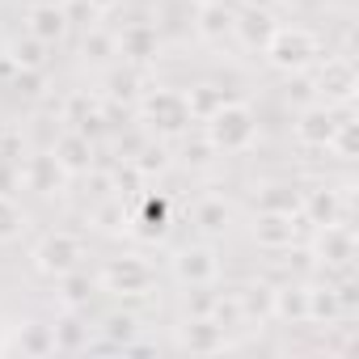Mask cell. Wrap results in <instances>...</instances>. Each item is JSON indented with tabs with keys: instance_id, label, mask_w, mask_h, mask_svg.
Instances as JSON below:
<instances>
[{
	"instance_id": "obj_1",
	"label": "cell",
	"mask_w": 359,
	"mask_h": 359,
	"mask_svg": "<svg viewBox=\"0 0 359 359\" xmlns=\"http://www.w3.org/2000/svg\"><path fill=\"white\" fill-rule=\"evenodd\" d=\"M208 123V140L216 152H245L258 135V118L245 102H224L216 114L203 118Z\"/></svg>"
},
{
	"instance_id": "obj_2",
	"label": "cell",
	"mask_w": 359,
	"mask_h": 359,
	"mask_svg": "<svg viewBox=\"0 0 359 359\" xmlns=\"http://www.w3.org/2000/svg\"><path fill=\"white\" fill-rule=\"evenodd\" d=\"M262 51H266L271 68H279V72H304V68H313V60L321 55L317 34L304 30V26H275L271 43H266Z\"/></svg>"
},
{
	"instance_id": "obj_3",
	"label": "cell",
	"mask_w": 359,
	"mask_h": 359,
	"mask_svg": "<svg viewBox=\"0 0 359 359\" xmlns=\"http://www.w3.org/2000/svg\"><path fill=\"white\" fill-rule=\"evenodd\" d=\"M140 123L156 135H182L191 127V102L182 89H152L140 102Z\"/></svg>"
},
{
	"instance_id": "obj_4",
	"label": "cell",
	"mask_w": 359,
	"mask_h": 359,
	"mask_svg": "<svg viewBox=\"0 0 359 359\" xmlns=\"http://www.w3.org/2000/svg\"><path fill=\"white\" fill-rule=\"evenodd\" d=\"M313 89H317L321 106H351L355 93H359V72H355V64H351L346 55H330V60L317 68Z\"/></svg>"
},
{
	"instance_id": "obj_5",
	"label": "cell",
	"mask_w": 359,
	"mask_h": 359,
	"mask_svg": "<svg viewBox=\"0 0 359 359\" xmlns=\"http://www.w3.org/2000/svg\"><path fill=\"white\" fill-rule=\"evenodd\" d=\"M152 266L135 254H123V258H106V266L97 271V283L114 296H144L152 287Z\"/></svg>"
},
{
	"instance_id": "obj_6",
	"label": "cell",
	"mask_w": 359,
	"mask_h": 359,
	"mask_svg": "<svg viewBox=\"0 0 359 359\" xmlns=\"http://www.w3.org/2000/svg\"><path fill=\"white\" fill-rule=\"evenodd\" d=\"M85 258V245L72 237V233H47L39 245H34V266L51 279H64L68 271H76Z\"/></svg>"
},
{
	"instance_id": "obj_7",
	"label": "cell",
	"mask_w": 359,
	"mask_h": 359,
	"mask_svg": "<svg viewBox=\"0 0 359 359\" xmlns=\"http://www.w3.org/2000/svg\"><path fill=\"white\" fill-rule=\"evenodd\" d=\"M173 279L187 287H212L220 279V258L212 245H182L173 254Z\"/></svg>"
},
{
	"instance_id": "obj_8",
	"label": "cell",
	"mask_w": 359,
	"mask_h": 359,
	"mask_svg": "<svg viewBox=\"0 0 359 359\" xmlns=\"http://www.w3.org/2000/svg\"><path fill=\"white\" fill-rule=\"evenodd\" d=\"M300 237V212H258L254 241L262 250H292Z\"/></svg>"
},
{
	"instance_id": "obj_9",
	"label": "cell",
	"mask_w": 359,
	"mask_h": 359,
	"mask_svg": "<svg viewBox=\"0 0 359 359\" xmlns=\"http://www.w3.org/2000/svg\"><path fill=\"white\" fill-rule=\"evenodd\" d=\"M177 346L191 351V355H216V351L229 346V334L212 317H187L182 325H177Z\"/></svg>"
},
{
	"instance_id": "obj_10",
	"label": "cell",
	"mask_w": 359,
	"mask_h": 359,
	"mask_svg": "<svg viewBox=\"0 0 359 359\" xmlns=\"http://www.w3.org/2000/svg\"><path fill=\"white\" fill-rule=\"evenodd\" d=\"M334 127H338V118H334V106H304L300 114H296V123H292V131H296V144L300 148H330V140H334Z\"/></svg>"
},
{
	"instance_id": "obj_11",
	"label": "cell",
	"mask_w": 359,
	"mask_h": 359,
	"mask_svg": "<svg viewBox=\"0 0 359 359\" xmlns=\"http://www.w3.org/2000/svg\"><path fill=\"white\" fill-rule=\"evenodd\" d=\"M313 258L321 266H351V258H355V229L342 224V220L321 224L317 245H313Z\"/></svg>"
},
{
	"instance_id": "obj_12",
	"label": "cell",
	"mask_w": 359,
	"mask_h": 359,
	"mask_svg": "<svg viewBox=\"0 0 359 359\" xmlns=\"http://www.w3.org/2000/svg\"><path fill=\"white\" fill-rule=\"evenodd\" d=\"M51 156L60 161V169L68 173V177H81V173H89L93 169V140L85 135V131H64L60 140H55V148H51Z\"/></svg>"
},
{
	"instance_id": "obj_13",
	"label": "cell",
	"mask_w": 359,
	"mask_h": 359,
	"mask_svg": "<svg viewBox=\"0 0 359 359\" xmlns=\"http://www.w3.org/2000/svg\"><path fill=\"white\" fill-rule=\"evenodd\" d=\"M114 43H118V55L131 60V64H152V60L161 55V34H156V26H148V22H131Z\"/></svg>"
},
{
	"instance_id": "obj_14",
	"label": "cell",
	"mask_w": 359,
	"mask_h": 359,
	"mask_svg": "<svg viewBox=\"0 0 359 359\" xmlns=\"http://www.w3.org/2000/svg\"><path fill=\"white\" fill-rule=\"evenodd\" d=\"M64 169H60V161L51 156V152H39V156H30L26 161V169H22V182L34 191V195H60L64 191Z\"/></svg>"
},
{
	"instance_id": "obj_15",
	"label": "cell",
	"mask_w": 359,
	"mask_h": 359,
	"mask_svg": "<svg viewBox=\"0 0 359 359\" xmlns=\"http://www.w3.org/2000/svg\"><path fill=\"white\" fill-rule=\"evenodd\" d=\"M26 34H34L39 43L55 47V43L68 34V18H64V9H60V5H34V9L26 13Z\"/></svg>"
},
{
	"instance_id": "obj_16",
	"label": "cell",
	"mask_w": 359,
	"mask_h": 359,
	"mask_svg": "<svg viewBox=\"0 0 359 359\" xmlns=\"http://www.w3.org/2000/svg\"><path fill=\"white\" fill-rule=\"evenodd\" d=\"M233 34H237L250 51L266 47V43H271V34H275V18H271V9H245V13H237Z\"/></svg>"
},
{
	"instance_id": "obj_17",
	"label": "cell",
	"mask_w": 359,
	"mask_h": 359,
	"mask_svg": "<svg viewBox=\"0 0 359 359\" xmlns=\"http://www.w3.org/2000/svg\"><path fill=\"white\" fill-rule=\"evenodd\" d=\"M233 22H237V13L224 5V0H208V5H199V39H208V43H224L229 34H233Z\"/></svg>"
},
{
	"instance_id": "obj_18",
	"label": "cell",
	"mask_w": 359,
	"mask_h": 359,
	"mask_svg": "<svg viewBox=\"0 0 359 359\" xmlns=\"http://www.w3.org/2000/svg\"><path fill=\"white\" fill-rule=\"evenodd\" d=\"M271 317H279V321H292V325H304V321H309V287H300V283L275 287Z\"/></svg>"
},
{
	"instance_id": "obj_19",
	"label": "cell",
	"mask_w": 359,
	"mask_h": 359,
	"mask_svg": "<svg viewBox=\"0 0 359 359\" xmlns=\"http://www.w3.org/2000/svg\"><path fill=\"white\" fill-rule=\"evenodd\" d=\"M300 216H309L317 229H321V224H334V220L342 216V199H338V191L317 187V191L300 195Z\"/></svg>"
},
{
	"instance_id": "obj_20",
	"label": "cell",
	"mask_w": 359,
	"mask_h": 359,
	"mask_svg": "<svg viewBox=\"0 0 359 359\" xmlns=\"http://www.w3.org/2000/svg\"><path fill=\"white\" fill-rule=\"evenodd\" d=\"M64 118H68V123H72L76 131H85L89 140H93V131H97V127L106 123L102 106H97V102H93L89 93H72V97H68V106H64Z\"/></svg>"
},
{
	"instance_id": "obj_21",
	"label": "cell",
	"mask_w": 359,
	"mask_h": 359,
	"mask_svg": "<svg viewBox=\"0 0 359 359\" xmlns=\"http://www.w3.org/2000/svg\"><path fill=\"white\" fill-rule=\"evenodd\" d=\"M271 300H275V287L271 283H250L237 292V304H241V321H271Z\"/></svg>"
},
{
	"instance_id": "obj_22",
	"label": "cell",
	"mask_w": 359,
	"mask_h": 359,
	"mask_svg": "<svg viewBox=\"0 0 359 359\" xmlns=\"http://www.w3.org/2000/svg\"><path fill=\"white\" fill-rule=\"evenodd\" d=\"M254 203L258 212H300V191L292 182H266Z\"/></svg>"
},
{
	"instance_id": "obj_23",
	"label": "cell",
	"mask_w": 359,
	"mask_h": 359,
	"mask_svg": "<svg viewBox=\"0 0 359 359\" xmlns=\"http://www.w3.org/2000/svg\"><path fill=\"white\" fill-rule=\"evenodd\" d=\"M140 229V237L144 241H161L165 237V229H169V212H165V199H156V195H144V208H140V220H135Z\"/></svg>"
},
{
	"instance_id": "obj_24",
	"label": "cell",
	"mask_w": 359,
	"mask_h": 359,
	"mask_svg": "<svg viewBox=\"0 0 359 359\" xmlns=\"http://www.w3.org/2000/svg\"><path fill=\"white\" fill-rule=\"evenodd\" d=\"M81 55H85V64L106 68V64L118 55V43H114V34H106V30L89 26V30H85V43H81Z\"/></svg>"
},
{
	"instance_id": "obj_25",
	"label": "cell",
	"mask_w": 359,
	"mask_h": 359,
	"mask_svg": "<svg viewBox=\"0 0 359 359\" xmlns=\"http://www.w3.org/2000/svg\"><path fill=\"white\" fill-rule=\"evenodd\" d=\"M9 64H13V68H34V72H43V68H47V43H39L34 34L13 39V43H9Z\"/></svg>"
},
{
	"instance_id": "obj_26",
	"label": "cell",
	"mask_w": 359,
	"mask_h": 359,
	"mask_svg": "<svg viewBox=\"0 0 359 359\" xmlns=\"http://www.w3.org/2000/svg\"><path fill=\"white\" fill-rule=\"evenodd\" d=\"M18 346H22V355H55V330L51 325H43V321H26L22 325V334H18Z\"/></svg>"
},
{
	"instance_id": "obj_27",
	"label": "cell",
	"mask_w": 359,
	"mask_h": 359,
	"mask_svg": "<svg viewBox=\"0 0 359 359\" xmlns=\"http://www.w3.org/2000/svg\"><path fill=\"white\" fill-rule=\"evenodd\" d=\"M229 220H233V208H229L224 199H203V203L195 208V224H199L208 237H220V233L229 229Z\"/></svg>"
},
{
	"instance_id": "obj_28",
	"label": "cell",
	"mask_w": 359,
	"mask_h": 359,
	"mask_svg": "<svg viewBox=\"0 0 359 359\" xmlns=\"http://www.w3.org/2000/svg\"><path fill=\"white\" fill-rule=\"evenodd\" d=\"M346 309H342V296L334 287H309V321H338Z\"/></svg>"
},
{
	"instance_id": "obj_29",
	"label": "cell",
	"mask_w": 359,
	"mask_h": 359,
	"mask_svg": "<svg viewBox=\"0 0 359 359\" xmlns=\"http://www.w3.org/2000/svg\"><path fill=\"white\" fill-rule=\"evenodd\" d=\"M51 330H55V351H85L89 346V325H81L76 309H68V317Z\"/></svg>"
},
{
	"instance_id": "obj_30",
	"label": "cell",
	"mask_w": 359,
	"mask_h": 359,
	"mask_svg": "<svg viewBox=\"0 0 359 359\" xmlns=\"http://www.w3.org/2000/svg\"><path fill=\"white\" fill-rule=\"evenodd\" d=\"M102 334H106V346H123L127 351L135 342V334H140V321L131 313H110L106 325H102Z\"/></svg>"
},
{
	"instance_id": "obj_31",
	"label": "cell",
	"mask_w": 359,
	"mask_h": 359,
	"mask_svg": "<svg viewBox=\"0 0 359 359\" xmlns=\"http://www.w3.org/2000/svg\"><path fill=\"white\" fill-rule=\"evenodd\" d=\"M187 102H191V118H208V114H216L229 97H224V89H216V85H199V89H191L187 93Z\"/></svg>"
},
{
	"instance_id": "obj_32",
	"label": "cell",
	"mask_w": 359,
	"mask_h": 359,
	"mask_svg": "<svg viewBox=\"0 0 359 359\" xmlns=\"http://www.w3.org/2000/svg\"><path fill=\"white\" fill-rule=\"evenodd\" d=\"M131 165L140 169V177H148V173H165V169H169V152H165L161 144H152V140H144V144L135 148V156H131Z\"/></svg>"
},
{
	"instance_id": "obj_33",
	"label": "cell",
	"mask_w": 359,
	"mask_h": 359,
	"mask_svg": "<svg viewBox=\"0 0 359 359\" xmlns=\"http://www.w3.org/2000/svg\"><path fill=\"white\" fill-rule=\"evenodd\" d=\"M26 229V212L13 203V195H0V245L5 241H18Z\"/></svg>"
},
{
	"instance_id": "obj_34",
	"label": "cell",
	"mask_w": 359,
	"mask_h": 359,
	"mask_svg": "<svg viewBox=\"0 0 359 359\" xmlns=\"http://www.w3.org/2000/svg\"><path fill=\"white\" fill-rule=\"evenodd\" d=\"M330 148H334L342 161H355V156H359V123H355V118H338Z\"/></svg>"
},
{
	"instance_id": "obj_35",
	"label": "cell",
	"mask_w": 359,
	"mask_h": 359,
	"mask_svg": "<svg viewBox=\"0 0 359 359\" xmlns=\"http://www.w3.org/2000/svg\"><path fill=\"white\" fill-rule=\"evenodd\" d=\"M89 296H93V279L81 275V266L68 271V275H64V304H68V309H81V304H89Z\"/></svg>"
},
{
	"instance_id": "obj_36",
	"label": "cell",
	"mask_w": 359,
	"mask_h": 359,
	"mask_svg": "<svg viewBox=\"0 0 359 359\" xmlns=\"http://www.w3.org/2000/svg\"><path fill=\"white\" fill-rule=\"evenodd\" d=\"M93 224L102 233H127V216H123V203L118 199H102V208L93 212Z\"/></svg>"
},
{
	"instance_id": "obj_37",
	"label": "cell",
	"mask_w": 359,
	"mask_h": 359,
	"mask_svg": "<svg viewBox=\"0 0 359 359\" xmlns=\"http://www.w3.org/2000/svg\"><path fill=\"white\" fill-rule=\"evenodd\" d=\"M212 321H220L224 330H233V325H245V321H241V304H237V292H229V296L212 300Z\"/></svg>"
},
{
	"instance_id": "obj_38",
	"label": "cell",
	"mask_w": 359,
	"mask_h": 359,
	"mask_svg": "<svg viewBox=\"0 0 359 359\" xmlns=\"http://www.w3.org/2000/svg\"><path fill=\"white\" fill-rule=\"evenodd\" d=\"M60 9H64V18H68V26H72V22H81V26H89V22L97 18V9H93V0H64V5H60Z\"/></svg>"
},
{
	"instance_id": "obj_39",
	"label": "cell",
	"mask_w": 359,
	"mask_h": 359,
	"mask_svg": "<svg viewBox=\"0 0 359 359\" xmlns=\"http://www.w3.org/2000/svg\"><path fill=\"white\" fill-rule=\"evenodd\" d=\"M13 89H18L22 97H39V93H43V72H34V68H18Z\"/></svg>"
},
{
	"instance_id": "obj_40",
	"label": "cell",
	"mask_w": 359,
	"mask_h": 359,
	"mask_svg": "<svg viewBox=\"0 0 359 359\" xmlns=\"http://www.w3.org/2000/svg\"><path fill=\"white\" fill-rule=\"evenodd\" d=\"M212 140H195V144H187V165L191 169H203V165H212Z\"/></svg>"
},
{
	"instance_id": "obj_41",
	"label": "cell",
	"mask_w": 359,
	"mask_h": 359,
	"mask_svg": "<svg viewBox=\"0 0 359 359\" xmlns=\"http://www.w3.org/2000/svg\"><path fill=\"white\" fill-rule=\"evenodd\" d=\"M18 182H22L18 161H0V195H13V191H18Z\"/></svg>"
},
{
	"instance_id": "obj_42",
	"label": "cell",
	"mask_w": 359,
	"mask_h": 359,
	"mask_svg": "<svg viewBox=\"0 0 359 359\" xmlns=\"http://www.w3.org/2000/svg\"><path fill=\"white\" fill-rule=\"evenodd\" d=\"M22 156V131H0V161Z\"/></svg>"
},
{
	"instance_id": "obj_43",
	"label": "cell",
	"mask_w": 359,
	"mask_h": 359,
	"mask_svg": "<svg viewBox=\"0 0 359 359\" xmlns=\"http://www.w3.org/2000/svg\"><path fill=\"white\" fill-rule=\"evenodd\" d=\"M110 93L114 97H135V72H114L110 76Z\"/></svg>"
},
{
	"instance_id": "obj_44",
	"label": "cell",
	"mask_w": 359,
	"mask_h": 359,
	"mask_svg": "<svg viewBox=\"0 0 359 359\" xmlns=\"http://www.w3.org/2000/svg\"><path fill=\"white\" fill-rule=\"evenodd\" d=\"M114 5H118V0H93V9H97V18H102V13H110Z\"/></svg>"
},
{
	"instance_id": "obj_45",
	"label": "cell",
	"mask_w": 359,
	"mask_h": 359,
	"mask_svg": "<svg viewBox=\"0 0 359 359\" xmlns=\"http://www.w3.org/2000/svg\"><path fill=\"white\" fill-rule=\"evenodd\" d=\"M271 5H279V0H245V9H271Z\"/></svg>"
},
{
	"instance_id": "obj_46",
	"label": "cell",
	"mask_w": 359,
	"mask_h": 359,
	"mask_svg": "<svg viewBox=\"0 0 359 359\" xmlns=\"http://www.w3.org/2000/svg\"><path fill=\"white\" fill-rule=\"evenodd\" d=\"M0 351H5V330H0Z\"/></svg>"
},
{
	"instance_id": "obj_47",
	"label": "cell",
	"mask_w": 359,
	"mask_h": 359,
	"mask_svg": "<svg viewBox=\"0 0 359 359\" xmlns=\"http://www.w3.org/2000/svg\"><path fill=\"white\" fill-rule=\"evenodd\" d=\"M199 5H208V0H199Z\"/></svg>"
}]
</instances>
